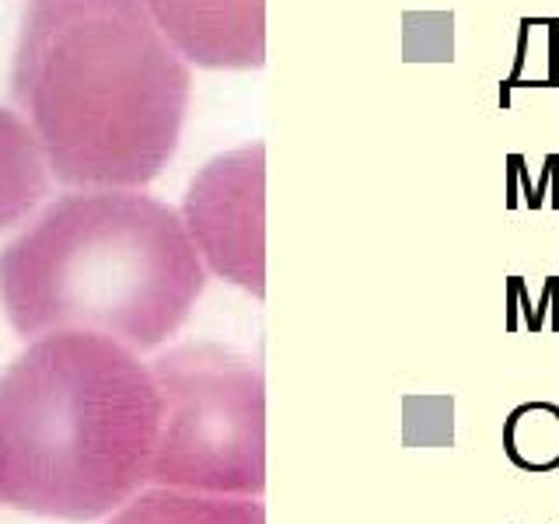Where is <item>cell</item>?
<instances>
[{"label":"cell","instance_id":"obj_6","mask_svg":"<svg viewBox=\"0 0 559 524\" xmlns=\"http://www.w3.org/2000/svg\"><path fill=\"white\" fill-rule=\"evenodd\" d=\"M186 63L252 70L266 63V0H144Z\"/></svg>","mask_w":559,"mask_h":524},{"label":"cell","instance_id":"obj_8","mask_svg":"<svg viewBox=\"0 0 559 524\" xmlns=\"http://www.w3.org/2000/svg\"><path fill=\"white\" fill-rule=\"evenodd\" d=\"M109 524H266V511L255 497L151 489L122 507Z\"/></svg>","mask_w":559,"mask_h":524},{"label":"cell","instance_id":"obj_3","mask_svg":"<svg viewBox=\"0 0 559 524\" xmlns=\"http://www.w3.org/2000/svg\"><path fill=\"white\" fill-rule=\"evenodd\" d=\"M203 284L182 217L133 189L60 196L0 252V301L25 340L102 332L147 349L182 329Z\"/></svg>","mask_w":559,"mask_h":524},{"label":"cell","instance_id":"obj_7","mask_svg":"<svg viewBox=\"0 0 559 524\" xmlns=\"http://www.w3.org/2000/svg\"><path fill=\"white\" fill-rule=\"evenodd\" d=\"M46 189L49 168L28 122L0 105V231L28 217Z\"/></svg>","mask_w":559,"mask_h":524},{"label":"cell","instance_id":"obj_4","mask_svg":"<svg viewBox=\"0 0 559 524\" xmlns=\"http://www.w3.org/2000/svg\"><path fill=\"white\" fill-rule=\"evenodd\" d=\"M162 433L151 479L165 489L262 497L266 489V384L262 367L224 346H179L151 367Z\"/></svg>","mask_w":559,"mask_h":524},{"label":"cell","instance_id":"obj_5","mask_svg":"<svg viewBox=\"0 0 559 524\" xmlns=\"http://www.w3.org/2000/svg\"><path fill=\"white\" fill-rule=\"evenodd\" d=\"M266 147L262 140L214 157L192 179L182 224L203 266L252 297L266 294Z\"/></svg>","mask_w":559,"mask_h":524},{"label":"cell","instance_id":"obj_1","mask_svg":"<svg viewBox=\"0 0 559 524\" xmlns=\"http://www.w3.org/2000/svg\"><path fill=\"white\" fill-rule=\"evenodd\" d=\"M11 98L63 186L136 189L179 147L192 74L144 0H28Z\"/></svg>","mask_w":559,"mask_h":524},{"label":"cell","instance_id":"obj_2","mask_svg":"<svg viewBox=\"0 0 559 524\" xmlns=\"http://www.w3.org/2000/svg\"><path fill=\"white\" fill-rule=\"evenodd\" d=\"M162 392L130 349L57 332L0 378V500L95 521L151 479Z\"/></svg>","mask_w":559,"mask_h":524}]
</instances>
